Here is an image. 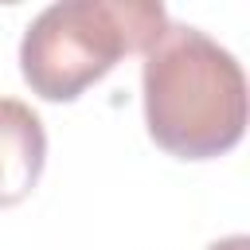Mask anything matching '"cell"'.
<instances>
[{
    "label": "cell",
    "mask_w": 250,
    "mask_h": 250,
    "mask_svg": "<svg viewBox=\"0 0 250 250\" xmlns=\"http://www.w3.org/2000/svg\"><path fill=\"white\" fill-rule=\"evenodd\" d=\"M148 137L180 160L230 152L246 133V74L238 59L191 23H172L145 51Z\"/></svg>",
    "instance_id": "6da1fadb"
},
{
    "label": "cell",
    "mask_w": 250,
    "mask_h": 250,
    "mask_svg": "<svg viewBox=\"0 0 250 250\" xmlns=\"http://www.w3.org/2000/svg\"><path fill=\"white\" fill-rule=\"evenodd\" d=\"M168 12L160 0H59L20 39V70L43 102H74L105 78L121 55H145Z\"/></svg>",
    "instance_id": "7a4b0ae2"
},
{
    "label": "cell",
    "mask_w": 250,
    "mask_h": 250,
    "mask_svg": "<svg viewBox=\"0 0 250 250\" xmlns=\"http://www.w3.org/2000/svg\"><path fill=\"white\" fill-rule=\"evenodd\" d=\"M47 164V133L39 113L20 98H0V207L31 195Z\"/></svg>",
    "instance_id": "3957f363"
},
{
    "label": "cell",
    "mask_w": 250,
    "mask_h": 250,
    "mask_svg": "<svg viewBox=\"0 0 250 250\" xmlns=\"http://www.w3.org/2000/svg\"><path fill=\"white\" fill-rule=\"evenodd\" d=\"M207 250H250V238H246V234H230V238H219V242H211Z\"/></svg>",
    "instance_id": "277c9868"
}]
</instances>
